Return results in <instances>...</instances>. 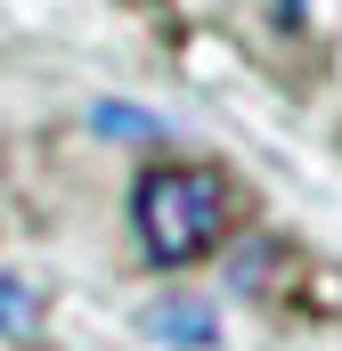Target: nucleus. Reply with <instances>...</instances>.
<instances>
[{
	"label": "nucleus",
	"instance_id": "f257e3e1",
	"mask_svg": "<svg viewBox=\"0 0 342 351\" xmlns=\"http://www.w3.org/2000/svg\"><path fill=\"white\" fill-rule=\"evenodd\" d=\"M228 221H237V180L220 164H155L131 196V229H139L147 262H163V269L204 262L228 237Z\"/></svg>",
	"mask_w": 342,
	"mask_h": 351
},
{
	"label": "nucleus",
	"instance_id": "f03ea898",
	"mask_svg": "<svg viewBox=\"0 0 342 351\" xmlns=\"http://www.w3.org/2000/svg\"><path fill=\"white\" fill-rule=\"evenodd\" d=\"M302 245H285V237H253L237 262H228V286L237 294H253V302H293L302 294Z\"/></svg>",
	"mask_w": 342,
	"mask_h": 351
},
{
	"label": "nucleus",
	"instance_id": "7ed1b4c3",
	"mask_svg": "<svg viewBox=\"0 0 342 351\" xmlns=\"http://www.w3.org/2000/svg\"><path fill=\"white\" fill-rule=\"evenodd\" d=\"M139 327H147L155 343H179V351H204V343H212V327H220V319H212V302H196V294H171V302H155V311H147Z\"/></svg>",
	"mask_w": 342,
	"mask_h": 351
},
{
	"label": "nucleus",
	"instance_id": "20e7f679",
	"mask_svg": "<svg viewBox=\"0 0 342 351\" xmlns=\"http://www.w3.org/2000/svg\"><path fill=\"white\" fill-rule=\"evenodd\" d=\"M33 327H41V294L25 278H0V335L8 343H33Z\"/></svg>",
	"mask_w": 342,
	"mask_h": 351
},
{
	"label": "nucleus",
	"instance_id": "39448f33",
	"mask_svg": "<svg viewBox=\"0 0 342 351\" xmlns=\"http://www.w3.org/2000/svg\"><path fill=\"white\" fill-rule=\"evenodd\" d=\"M90 123H98V131H122V139H155V123H147V114H131V106H98Z\"/></svg>",
	"mask_w": 342,
	"mask_h": 351
}]
</instances>
